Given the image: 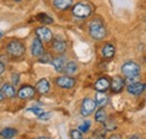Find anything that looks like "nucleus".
Returning <instances> with one entry per match:
<instances>
[{
	"mask_svg": "<svg viewBox=\"0 0 146 139\" xmlns=\"http://www.w3.org/2000/svg\"><path fill=\"white\" fill-rule=\"evenodd\" d=\"M5 99V97H3V94H2V92H1V89H0V102L2 101Z\"/></svg>",
	"mask_w": 146,
	"mask_h": 139,
	"instance_id": "obj_31",
	"label": "nucleus"
},
{
	"mask_svg": "<svg viewBox=\"0 0 146 139\" xmlns=\"http://www.w3.org/2000/svg\"><path fill=\"white\" fill-rule=\"evenodd\" d=\"M27 111H29V112H33L34 115H36V116H39V115H42L44 111L40 109V108H31V109H28Z\"/></svg>",
	"mask_w": 146,
	"mask_h": 139,
	"instance_id": "obj_28",
	"label": "nucleus"
},
{
	"mask_svg": "<svg viewBox=\"0 0 146 139\" xmlns=\"http://www.w3.org/2000/svg\"><path fill=\"white\" fill-rule=\"evenodd\" d=\"M51 63H52V65L54 66V69L57 72H62V70H63L64 65H65V58L62 57V56H58V57L52 58Z\"/></svg>",
	"mask_w": 146,
	"mask_h": 139,
	"instance_id": "obj_18",
	"label": "nucleus"
},
{
	"mask_svg": "<svg viewBox=\"0 0 146 139\" xmlns=\"http://www.w3.org/2000/svg\"><path fill=\"white\" fill-rule=\"evenodd\" d=\"M73 0H54L53 5L56 9L58 10H65L72 6Z\"/></svg>",
	"mask_w": 146,
	"mask_h": 139,
	"instance_id": "obj_17",
	"label": "nucleus"
},
{
	"mask_svg": "<svg viewBox=\"0 0 146 139\" xmlns=\"http://www.w3.org/2000/svg\"><path fill=\"white\" fill-rule=\"evenodd\" d=\"M43 53H44V46L42 44V40L38 38H35L32 44V54L36 57H39Z\"/></svg>",
	"mask_w": 146,
	"mask_h": 139,
	"instance_id": "obj_11",
	"label": "nucleus"
},
{
	"mask_svg": "<svg viewBox=\"0 0 146 139\" xmlns=\"http://www.w3.org/2000/svg\"><path fill=\"white\" fill-rule=\"evenodd\" d=\"M102 55L105 58H111L115 55V47L111 44H106L102 47Z\"/></svg>",
	"mask_w": 146,
	"mask_h": 139,
	"instance_id": "obj_19",
	"label": "nucleus"
},
{
	"mask_svg": "<svg viewBox=\"0 0 146 139\" xmlns=\"http://www.w3.org/2000/svg\"><path fill=\"white\" fill-rule=\"evenodd\" d=\"M90 126H91V122L90 121H84L81 126H79V130L81 131V132H87L88 130H89V128H90Z\"/></svg>",
	"mask_w": 146,
	"mask_h": 139,
	"instance_id": "obj_25",
	"label": "nucleus"
},
{
	"mask_svg": "<svg viewBox=\"0 0 146 139\" xmlns=\"http://www.w3.org/2000/svg\"><path fill=\"white\" fill-rule=\"evenodd\" d=\"M2 36H3V33H2V32H1V30H0V38H1V37H2Z\"/></svg>",
	"mask_w": 146,
	"mask_h": 139,
	"instance_id": "obj_33",
	"label": "nucleus"
},
{
	"mask_svg": "<svg viewBox=\"0 0 146 139\" xmlns=\"http://www.w3.org/2000/svg\"><path fill=\"white\" fill-rule=\"evenodd\" d=\"M36 36L38 39L43 42H51L53 38L52 30L47 27H38L36 28Z\"/></svg>",
	"mask_w": 146,
	"mask_h": 139,
	"instance_id": "obj_8",
	"label": "nucleus"
},
{
	"mask_svg": "<svg viewBox=\"0 0 146 139\" xmlns=\"http://www.w3.org/2000/svg\"><path fill=\"white\" fill-rule=\"evenodd\" d=\"M11 81H13V84L14 85H17L19 82V75L18 74H14L13 77H11Z\"/></svg>",
	"mask_w": 146,
	"mask_h": 139,
	"instance_id": "obj_29",
	"label": "nucleus"
},
{
	"mask_svg": "<svg viewBox=\"0 0 146 139\" xmlns=\"http://www.w3.org/2000/svg\"><path fill=\"white\" fill-rule=\"evenodd\" d=\"M36 90L40 94H46L50 91V82L46 79H42L37 82Z\"/></svg>",
	"mask_w": 146,
	"mask_h": 139,
	"instance_id": "obj_15",
	"label": "nucleus"
},
{
	"mask_svg": "<svg viewBox=\"0 0 146 139\" xmlns=\"http://www.w3.org/2000/svg\"><path fill=\"white\" fill-rule=\"evenodd\" d=\"M1 92L3 94V97L6 98H14L16 95V90L13 84H9V83H5L2 85V89H1Z\"/></svg>",
	"mask_w": 146,
	"mask_h": 139,
	"instance_id": "obj_14",
	"label": "nucleus"
},
{
	"mask_svg": "<svg viewBox=\"0 0 146 139\" xmlns=\"http://www.w3.org/2000/svg\"><path fill=\"white\" fill-rule=\"evenodd\" d=\"M72 13L73 15L78 18H87L91 15V8L88 3L79 2L73 7Z\"/></svg>",
	"mask_w": 146,
	"mask_h": 139,
	"instance_id": "obj_4",
	"label": "nucleus"
},
{
	"mask_svg": "<svg viewBox=\"0 0 146 139\" xmlns=\"http://www.w3.org/2000/svg\"><path fill=\"white\" fill-rule=\"evenodd\" d=\"M110 138H111V139H113V138H121V137H120L119 135H112V136H111Z\"/></svg>",
	"mask_w": 146,
	"mask_h": 139,
	"instance_id": "obj_32",
	"label": "nucleus"
},
{
	"mask_svg": "<svg viewBox=\"0 0 146 139\" xmlns=\"http://www.w3.org/2000/svg\"><path fill=\"white\" fill-rule=\"evenodd\" d=\"M53 50H54L56 53H60V54H63V53L66 51V43L60 38H56L53 40Z\"/></svg>",
	"mask_w": 146,
	"mask_h": 139,
	"instance_id": "obj_13",
	"label": "nucleus"
},
{
	"mask_svg": "<svg viewBox=\"0 0 146 139\" xmlns=\"http://www.w3.org/2000/svg\"><path fill=\"white\" fill-rule=\"evenodd\" d=\"M70 135H71V138H73V139H81L82 138V132H81L79 129H73Z\"/></svg>",
	"mask_w": 146,
	"mask_h": 139,
	"instance_id": "obj_26",
	"label": "nucleus"
},
{
	"mask_svg": "<svg viewBox=\"0 0 146 139\" xmlns=\"http://www.w3.org/2000/svg\"><path fill=\"white\" fill-rule=\"evenodd\" d=\"M56 84L62 89H71L75 85V80L70 76H60L56 79Z\"/></svg>",
	"mask_w": 146,
	"mask_h": 139,
	"instance_id": "obj_9",
	"label": "nucleus"
},
{
	"mask_svg": "<svg viewBox=\"0 0 146 139\" xmlns=\"http://www.w3.org/2000/svg\"><path fill=\"white\" fill-rule=\"evenodd\" d=\"M94 118H96V121L97 122H105L107 121V118H108V116H107V112L100 107V109L96 112V116H94Z\"/></svg>",
	"mask_w": 146,
	"mask_h": 139,
	"instance_id": "obj_22",
	"label": "nucleus"
},
{
	"mask_svg": "<svg viewBox=\"0 0 146 139\" xmlns=\"http://www.w3.org/2000/svg\"><path fill=\"white\" fill-rule=\"evenodd\" d=\"M36 19L39 21V23H42V24H45V25H50V24H52L53 23V19L50 17L48 15H46V14H44V13H42V14H38L36 16Z\"/></svg>",
	"mask_w": 146,
	"mask_h": 139,
	"instance_id": "obj_23",
	"label": "nucleus"
},
{
	"mask_svg": "<svg viewBox=\"0 0 146 139\" xmlns=\"http://www.w3.org/2000/svg\"><path fill=\"white\" fill-rule=\"evenodd\" d=\"M145 91V84L141 82H131L127 84V92L133 95H139Z\"/></svg>",
	"mask_w": 146,
	"mask_h": 139,
	"instance_id": "obj_6",
	"label": "nucleus"
},
{
	"mask_svg": "<svg viewBox=\"0 0 146 139\" xmlns=\"http://www.w3.org/2000/svg\"><path fill=\"white\" fill-rule=\"evenodd\" d=\"M52 117V115H51V112H43L42 115H39L38 116V118H39V120H48L50 118Z\"/></svg>",
	"mask_w": 146,
	"mask_h": 139,
	"instance_id": "obj_27",
	"label": "nucleus"
},
{
	"mask_svg": "<svg viewBox=\"0 0 146 139\" xmlns=\"http://www.w3.org/2000/svg\"><path fill=\"white\" fill-rule=\"evenodd\" d=\"M124 85H125V80L120 76H115L110 83V87H111L112 92H115V93L121 92L124 89Z\"/></svg>",
	"mask_w": 146,
	"mask_h": 139,
	"instance_id": "obj_10",
	"label": "nucleus"
},
{
	"mask_svg": "<svg viewBox=\"0 0 146 139\" xmlns=\"http://www.w3.org/2000/svg\"><path fill=\"white\" fill-rule=\"evenodd\" d=\"M25 52H26L25 45L21 42H19V40H11L7 45V53L11 57H14V58H20V57H23Z\"/></svg>",
	"mask_w": 146,
	"mask_h": 139,
	"instance_id": "obj_3",
	"label": "nucleus"
},
{
	"mask_svg": "<svg viewBox=\"0 0 146 139\" xmlns=\"http://www.w3.org/2000/svg\"><path fill=\"white\" fill-rule=\"evenodd\" d=\"M121 72L126 76V81L128 83H131L137 81V77L141 74V68L135 62H126L121 66Z\"/></svg>",
	"mask_w": 146,
	"mask_h": 139,
	"instance_id": "obj_1",
	"label": "nucleus"
},
{
	"mask_svg": "<svg viewBox=\"0 0 146 139\" xmlns=\"http://www.w3.org/2000/svg\"><path fill=\"white\" fill-rule=\"evenodd\" d=\"M17 95H18L19 99H21V100L32 99L35 95V89L33 87H29V85H24V87H21L19 89Z\"/></svg>",
	"mask_w": 146,
	"mask_h": 139,
	"instance_id": "obj_7",
	"label": "nucleus"
},
{
	"mask_svg": "<svg viewBox=\"0 0 146 139\" xmlns=\"http://www.w3.org/2000/svg\"><path fill=\"white\" fill-rule=\"evenodd\" d=\"M17 135V130L14 128H5L0 131V136L3 138H13Z\"/></svg>",
	"mask_w": 146,
	"mask_h": 139,
	"instance_id": "obj_21",
	"label": "nucleus"
},
{
	"mask_svg": "<svg viewBox=\"0 0 146 139\" xmlns=\"http://www.w3.org/2000/svg\"><path fill=\"white\" fill-rule=\"evenodd\" d=\"M51 61H52L51 54H48V53H43V54L40 55V58H39V62H40V63H51Z\"/></svg>",
	"mask_w": 146,
	"mask_h": 139,
	"instance_id": "obj_24",
	"label": "nucleus"
},
{
	"mask_svg": "<svg viewBox=\"0 0 146 139\" xmlns=\"http://www.w3.org/2000/svg\"><path fill=\"white\" fill-rule=\"evenodd\" d=\"M108 95L105 93V92H102V91H98L97 93H96V100H94V102L96 104L98 105V107H104V105H106L107 102H108Z\"/></svg>",
	"mask_w": 146,
	"mask_h": 139,
	"instance_id": "obj_16",
	"label": "nucleus"
},
{
	"mask_svg": "<svg viewBox=\"0 0 146 139\" xmlns=\"http://www.w3.org/2000/svg\"><path fill=\"white\" fill-rule=\"evenodd\" d=\"M94 87L97 91H102V92H106L108 89L110 87V82L107 77H100L96 84H94Z\"/></svg>",
	"mask_w": 146,
	"mask_h": 139,
	"instance_id": "obj_12",
	"label": "nucleus"
},
{
	"mask_svg": "<svg viewBox=\"0 0 146 139\" xmlns=\"http://www.w3.org/2000/svg\"><path fill=\"white\" fill-rule=\"evenodd\" d=\"M89 33L96 40H101L106 37V28L99 20H92L89 25Z\"/></svg>",
	"mask_w": 146,
	"mask_h": 139,
	"instance_id": "obj_2",
	"label": "nucleus"
},
{
	"mask_svg": "<svg viewBox=\"0 0 146 139\" xmlns=\"http://www.w3.org/2000/svg\"><path fill=\"white\" fill-rule=\"evenodd\" d=\"M3 71H5V65H3V63L0 61V74H2Z\"/></svg>",
	"mask_w": 146,
	"mask_h": 139,
	"instance_id": "obj_30",
	"label": "nucleus"
},
{
	"mask_svg": "<svg viewBox=\"0 0 146 139\" xmlns=\"http://www.w3.org/2000/svg\"><path fill=\"white\" fill-rule=\"evenodd\" d=\"M96 107H97V104L94 102V100H92L90 98L84 99L83 102H82V105H81V115L83 117L90 116L92 112L96 110Z\"/></svg>",
	"mask_w": 146,
	"mask_h": 139,
	"instance_id": "obj_5",
	"label": "nucleus"
},
{
	"mask_svg": "<svg viewBox=\"0 0 146 139\" xmlns=\"http://www.w3.org/2000/svg\"><path fill=\"white\" fill-rule=\"evenodd\" d=\"M14 1H21V0H14Z\"/></svg>",
	"mask_w": 146,
	"mask_h": 139,
	"instance_id": "obj_34",
	"label": "nucleus"
},
{
	"mask_svg": "<svg viewBox=\"0 0 146 139\" xmlns=\"http://www.w3.org/2000/svg\"><path fill=\"white\" fill-rule=\"evenodd\" d=\"M76 70H78L76 63L75 62H69V63H65V65H64V68L62 70V72H64V73H66V74L70 75V74L75 73Z\"/></svg>",
	"mask_w": 146,
	"mask_h": 139,
	"instance_id": "obj_20",
	"label": "nucleus"
}]
</instances>
